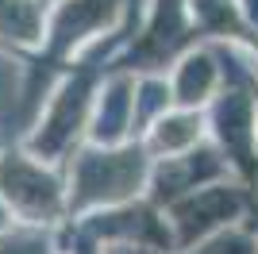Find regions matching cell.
<instances>
[{"label":"cell","mask_w":258,"mask_h":254,"mask_svg":"<svg viewBox=\"0 0 258 254\" xmlns=\"http://www.w3.org/2000/svg\"><path fill=\"white\" fill-rule=\"evenodd\" d=\"M0 193L8 197V204L16 212H23L27 220H43L58 208L62 193L58 181L46 173L43 166H35L27 158H8L0 162Z\"/></svg>","instance_id":"cell-1"},{"label":"cell","mask_w":258,"mask_h":254,"mask_svg":"<svg viewBox=\"0 0 258 254\" xmlns=\"http://www.w3.org/2000/svg\"><path fill=\"white\" fill-rule=\"evenodd\" d=\"M143 177V162L139 154H93V158L81 166V193L85 197H119L127 193V185Z\"/></svg>","instance_id":"cell-2"},{"label":"cell","mask_w":258,"mask_h":254,"mask_svg":"<svg viewBox=\"0 0 258 254\" xmlns=\"http://www.w3.org/2000/svg\"><path fill=\"white\" fill-rule=\"evenodd\" d=\"M197 139H201V116H193V112L166 116L154 127V147L162 154H170V158L173 154H189V147H193Z\"/></svg>","instance_id":"cell-3"},{"label":"cell","mask_w":258,"mask_h":254,"mask_svg":"<svg viewBox=\"0 0 258 254\" xmlns=\"http://www.w3.org/2000/svg\"><path fill=\"white\" fill-rule=\"evenodd\" d=\"M216 85V66L208 54H189L181 62V81H177V93H181L185 104H197V100H205L212 93Z\"/></svg>","instance_id":"cell-4"},{"label":"cell","mask_w":258,"mask_h":254,"mask_svg":"<svg viewBox=\"0 0 258 254\" xmlns=\"http://www.w3.org/2000/svg\"><path fill=\"white\" fill-rule=\"evenodd\" d=\"M35 31H39V12L31 0H0V35L35 39Z\"/></svg>","instance_id":"cell-5"},{"label":"cell","mask_w":258,"mask_h":254,"mask_svg":"<svg viewBox=\"0 0 258 254\" xmlns=\"http://www.w3.org/2000/svg\"><path fill=\"white\" fill-rule=\"evenodd\" d=\"M250 243L247 239H235V235H227V239H216L212 246H201L197 254H247Z\"/></svg>","instance_id":"cell-6"},{"label":"cell","mask_w":258,"mask_h":254,"mask_svg":"<svg viewBox=\"0 0 258 254\" xmlns=\"http://www.w3.org/2000/svg\"><path fill=\"white\" fill-rule=\"evenodd\" d=\"M0 254H50L39 239H8L0 246Z\"/></svg>","instance_id":"cell-7"}]
</instances>
